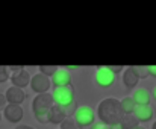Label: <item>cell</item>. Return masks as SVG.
<instances>
[{
	"label": "cell",
	"instance_id": "8992f818",
	"mask_svg": "<svg viewBox=\"0 0 156 129\" xmlns=\"http://www.w3.org/2000/svg\"><path fill=\"white\" fill-rule=\"evenodd\" d=\"M30 88L34 93H38V94H43V93H47V90L50 88L52 82H50V77L38 73L35 74L34 77H30Z\"/></svg>",
	"mask_w": 156,
	"mask_h": 129
},
{
	"label": "cell",
	"instance_id": "52a82bcc",
	"mask_svg": "<svg viewBox=\"0 0 156 129\" xmlns=\"http://www.w3.org/2000/svg\"><path fill=\"white\" fill-rule=\"evenodd\" d=\"M5 97H6V102L9 105H21L26 99V93L23 88H18V87H9L5 93Z\"/></svg>",
	"mask_w": 156,
	"mask_h": 129
},
{
	"label": "cell",
	"instance_id": "7a4b0ae2",
	"mask_svg": "<svg viewBox=\"0 0 156 129\" xmlns=\"http://www.w3.org/2000/svg\"><path fill=\"white\" fill-rule=\"evenodd\" d=\"M55 105L52 94L49 93H43V94H37L35 99L32 100V111L35 119L40 123H49V109Z\"/></svg>",
	"mask_w": 156,
	"mask_h": 129
},
{
	"label": "cell",
	"instance_id": "f546056e",
	"mask_svg": "<svg viewBox=\"0 0 156 129\" xmlns=\"http://www.w3.org/2000/svg\"><path fill=\"white\" fill-rule=\"evenodd\" d=\"M152 129H156V122L153 123V125H152Z\"/></svg>",
	"mask_w": 156,
	"mask_h": 129
},
{
	"label": "cell",
	"instance_id": "5bb4252c",
	"mask_svg": "<svg viewBox=\"0 0 156 129\" xmlns=\"http://www.w3.org/2000/svg\"><path fill=\"white\" fill-rule=\"evenodd\" d=\"M123 82H124V85H126V88H135L136 87V84L140 82V79L136 77V74L132 71V68L130 67H127L126 70H124V73H123Z\"/></svg>",
	"mask_w": 156,
	"mask_h": 129
},
{
	"label": "cell",
	"instance_id": "7402d4cb",
	"mask_svg": "<svg viewBox=\"0 0 156 129\" xmlns=\"http://www.w3.org/2000/svg\"><path fill=\"white\" fill-rule=\"evenodd\" d=\"M91 129H109V126L105 125L103 122H94V123L91 125Z\"/></svg>",
	"mask_w": 156,
	"mask_h": 129
},
{
	"label": "cell",
	"instance_id": "44dd1931",
	"mask_svg": "<svg viewBox=\"0 0 156 129\" xmlns=\"http://www.w3.org/2000/svg\"><path fill=\"white\" fill-rule=\"evenodd\" d=\"M106 68H108L109 71H112L114 74H118V73H120L124 67H123V65H106Z\"/></svg>",
	"mask_w": 156,
	"mask_h": 129
},
{
	"label": "cell",
	"instance_id": "1f68e13d",
	"mask_svg": "<svg viewBox=\"0 0 156 129\" xmlns=\"http://www.w3.org/2000/svg\"><path fill=\"white\" fill-rule=\"evenodd\" d=\"M0 122H2V113H0Z\"/></svg>",
	"mask_w": 156,
	"mask_h": 129
},
{
	"label": "cell",
	"instance_id": "4fadbf2b",
	"mask_svg": "<svg viewBox=\"0 0 156 129\" xmlns=\"http://www.w3.org/2000/svg\"><path fill=\"white\" fill-rule=\"evenodd\" d=\"M132 99H133V102H135L136 105H149L152 96H150V93H149L147 88H138V90L133 93Z\"/></svg>",
	"mask_w": 156,
	"mask_h": 129
},
{
	"label": "cell",
	"instance_id": "277c9868",
	"mask_svg": "<svg viewBox=\"0 0 156 129\" xmlns=\"http://www.w3.org/2000/svg\"><path fill=\"white\" fill-rule=\"evenodd\" d=\"M73 119H74L77 128H87V126H91L94 123L96 114H94V109L91 106H77Z\"/></svg>",
	"mask_w": 156,
	"mask_h": 129
},
{
	"label": "cell",
	"instance_id": "3957f363",
	"mask_svg": "<svg viewBox=\"0 0 156 129\" xmlns=\"http://www.w3.org/2000/svg\"><path fill=\"white\" fill-rule=\"evenodd\" d=\"M53 102L55 105L65 108L68 105H71L74 100V88L73 85H65V87H53V93H52Z\"/></svg>",
	"mask_w": 156,
	"mask_h": 129
},
{
	"label": "cell",
	"instance_id": "484cf974",
	"mask_svg": "<svg viewBox=\"0 0 156 129\" xmlns=\"http://www.w3.org/2000/svg\"><path fill=\"white\" fill-rule=\"evenodd\" d=\"M64 68H65V70H67V68H68V70H77V68H80V67H79V65H65Z\"/></svg>",
	"mask_w": 156,
	"mask_h": 129
},
{
	"label": "cell",
	"instance_id": "f1b7e54d",
	"mask_svg": "<svg viewBox=\"0 0 156 129\" xmlns=\"http://www.w3.org/2000/svg\"><path fill=\"white\" fill-rule=\"evenodd\" d=\"M153 97H155V100H156V88L153 90Z\"/></svg>",
	"mask_w": 156,
	"mask_h": 129
},
{
	"label": "cell",
	"instance_id": "9c48e42d",
	"mask_svg": "<svg viewBox=\"0 0 156 129\" xmlns=\"http://www.w3.org/2000/svg\"><path fill=\"white\" fill-rule=\"evenodd\" d=\"M11 82H12L14 87L24 88V87H27V85L30 84V74H29L27 70L21 68V70L12 73V76H11Z\"/></svg>",
	"mask_w": 156,
	"mask_h": 129
},
{
	"label": "cell",
	"instance_id": "e0dca14e",
	"mask_svg": "<svg viewBox=\"0 0 156 129\" xmlns=\"http://www.w3.org/2000/svg\"><path fill=\"white\" fill-rule=\"evenodd\" d=\"M130 68H132V71L136 74L138 79H144V77L149 76V68H147V65H130Z\"/></svg>",
	"mask_w": 156,
	"mask_h": 129
},
{
	"label": "cell",
	"instance_id": "4316f807",
	"mask_svg": "<svg viewBox=\"0 0 156 129\" xmlns=\"http://www.w3.org/2000/svg\"><path fill=\"white\" fill-rule=\"evenodd\" d=\"M15 129H34L32 126H27V125H20V126H17Z\"/></svg>",
	"mask_w": 156,
	"mask_h": 129
},
{
	"label": "cell",
	"instance_id": "4dcf8cb0",
	"mask_svg": "<svg viewBox=\"0 0 156 129\" xmlns=\"http://www.w3.org/2000/svg\"><path fill=\"white\" fill-rule=\"evenodd\" d=\"M135 129H144V128H143V126H136Z\"/></svg>",
	"mask_w": 156,
	"mask_h": 129
},
{
	"label": "cell",
	"instance_id": "5b68a950",
	"mask_svg": "<svg viewBox=\"0 0 156 129\" xmlns=\"http://www.w3.org/2000/svg\"><path fill=\"white\" fill-rule=\"evenodd\" d=\"M94 82L100 88H109L115 82V74L106 68V65H99L94 73Z\"/></svg>",
	"mask_w": 156,
	"mask_h": 129
},
{
	"label": "cell",
	"instance_id": "d6986e66",
	"mask_svg": "<svg viewBox=\"0 0 156 129\" xmlns=\"http://www.w3.org/2000/svg\"><path fill=\"white\" fill-rule=\"evenodd\" d=\"M61 129H79V128H77V125H76L73 117H65L64 122L61 123Z\"/></svg>",
	"mask_w": 156,
	"mask_h": 129
},
{
	"label": "cell",
	"instance_id": "ba28073f",
	"mask_svg": "<svg viewBox=\"0 0 156 129\" xmlns=\"http://www.w3.org/2000/svg\"><path fill=\"white\" fill-rule=\"evenodd\" d=\"M3 116L8 122L18 123V122H21V119L24 116V111L20 105H6L5 109H3Z\"/></svg>",
	"mask_w": 156,
	"mask_h": 129
},
{
	"label": "cell",
	"instance_id": "603a6c76",
	"mask_svg": "<svg viewBox=\"0 0 156 129\" xmlns=\"http://www.w3.org/2000/svg\"><path fill=\"white\" fill-rule=\"evenodd\" d=\"M147 68H149V76L156 77V65H147Z\"/></svg>",
	"mask_w": 156,
	"mask_h": 129
},
{
	"label": "cell",
	"instance_id": "ac0fdd59",
	"mask_svg": "<svg viewBox=\"0 0 156 129\" xmlns=\"http://www.w3.org/2000/svg\"><path fill=\"white\" fill-rule=\"evenodd\" d=\"M56 71H58V65H40V73L47 77H52Z\"/></svg>",
	"mask_w": 156,
	"mask_h": 129
},
{
	"label": "cell",
	"instance_id": "cb8c5ba5",
	"mask_svg": "<svg viewBox=\"0 0 156 129\" xmlns=\"http://www.w3.org/2000/svg\"><path fill=\"white\" fill-rule=\"evenodd\" d=\"M21 68H24V67H23V65H9V67H8V70L12 71V73H15V71L21 70Z\"/></svg>",
	"mask_w": 156,
	"mask_h": 129
},
{
	"label": "cell",
	"instance_id": "8fae6325",
	"mask_svg": "<svg viewBox=\"0 0 156 129\" xmlns=\"http://www.w3.org/2000/svg\"><path fill=\"white\" fill-rule=\"evenodd\" d=\"M133 116L138 119V122H150L153 117V108L150 105H136Z\"/></svg>",
	"mask_w": 156,
	"mask_h": 129
},
{
	"label": "cell",
	"instance_id": "6da1fadb",
	"mask_svg": "<svg viewBox=\"0 0 156 129\" xmlns=\"http://www.w3.org/2000/svg\"><path fill=\"white\" fill-rule=\"evenodd\" d=\"M123 116L124 114L121 111L120 100L115 99V97H106L97 106V116L96 117H99L100 122H103L105 125H108V126L120 123Z\"/></svg>",
	"mask_w": 156,
	"mask_h": 129
},
{
	"label": "cell",
	"instance_id": "ffe728a7",
	"mask_svg": "<svg viewBox=\"0 0 156 129\" xmlns=\"http://www.w3.org/2000/svg\"><path fill=\"white\" fill-rule=\"evenodd\" d=\"M9 79V70L6 65H0V84L6 82Z\"/></svg>",
	"mask_w": 156,
	"mask_h": 129
},
{
	"label": "cell",
	"instance_id": "9a60e30c",
	"mask_svg": "<svg viewBox=\"0 0 156 129\" xmlns=\"http://www.w3.org/2000/svg\"><path fill=\"white\" fill-rule=\"evenodd\" d=\"M120 106H121V111L124 116H129V114H133L135 108H136V103L133 102V99L130 96H126L120 100Z\"/></svg>",
	"mask_w": 156,
	"mask_h": 129
},
{
	"label": "cell",
	"instance_id": "30bf717a",
	"mask_svg": "<svg viewBox=\"0 0 156 129\" xmlns=\"http://www.w3.org/2000/svg\"><path fill=\"white\" fill-rule=\"evenodd\" d=\"M53 87H65V85H71V76L70 71L65 68H58V71L55 73L50 79Z\"/></svg>",
	"mask_w": 156,
	"mask_h": 129
},
{
	"label": "cell",
	"instance_id": "7c38bea8",
	"mask_svg": "<svg viewBox=\"0 0 156 129\" xmlns=\"http://www.w3.org/2000/svg\"><path fill=\"white\" fill-rule=\"evenodd\" d=\"M65 117H67L65 113H64L62 108L58 106V105H53L52 108L49 109V123H53V125H58V123H59V125H61Z\"/></svg>",
	"mask_w": 156,
	"mask_h": 129
},
{
	"label": "cell",
	"instance_id": "2e32d148",
	"mask_svg": "<svg viewBox=\"0 0 156 129\" xmlns=\"http://www.w3.org/2000/svg\"><path fill=\"white\" fill-rule=\"evenodd\" d=\"M120 126H121V129H135L136 126H140V122L133 114H129V116H123Z\"/></svg>",
	"mask_w": 156,
	"mask_h": 129
},
{
	"label": "cell",
	"instance_id": "d4e9b609",
	"mask_svg": "<svg viewBox=\"0 0 156 129\" xmlns=\"http://www.w3.org/2000/svg\"><path fill=\"white\" fill-rule=\"evenodd\" d=\"M6 103H8V102H6L5 94H2V93H0V108H5V106H6Z\"/></svg>",
	"mask_w": 156,
	"mask_h": 129
},
{
	"label": "cell",
	"instance_id": "83f0119b",
	"mask_svg": "<svg viewBox=\"0 0 156 129\" xmlns=\"http://www.w3.org/2000/svg\"><path fill=\"white\" fill-rule=\"evenodd\" d=\"M109 129H121V126H120V123H115V125H111Z\"/></svg>",
	"mask_w": 156,
	"mask_h": 129
}]
</instances>
